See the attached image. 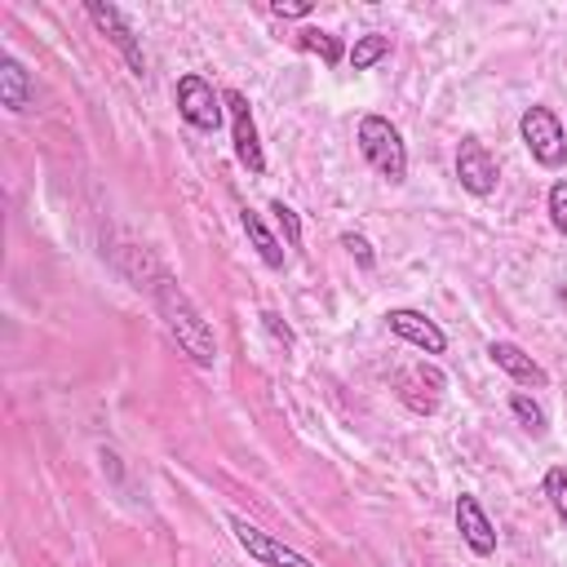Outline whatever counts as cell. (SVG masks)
Wrapping results in <instances>:
<instances>
[{
	"mask_svg": "<svg viewBox=\"0 0 567 567\" xmlns=\"http://www.w3.org/2000/svg\"><path fill=\"white\" fill-rule=\"evenodd\" d=\"M151 297H155V310L164 315V328L177 337V346L199 363V368H213L217 363V337L208 328V319L199 315V306L177 288V279L159 266H151Z\"/></svg>",
	"mask_w": 567,
	"mask_h": 567,
	"instance_id": "6da1fadb",
	"label": "cell"
},
{
	"mask_svg": "<svg viewBox=\"0 0 567 567\" xmlns=\"http://www.w3.org/2000/svg\"><path fill=\"white\" fill-rule=\"evenodd\" d=\"M359 151H363V159H368L385 182H403V177H408V146H403V133H399L385 115H363V120H359Z\"/></svg>",
	"mask_w": 567,
	"mask_h": 567,
	"instance_id": "7a4b0ae2",
	"label": "cell"
},
{
	"mask_svg": "<svg viewBox=\"0 0 567 567\" xmlns=\"http://www.w3.org/2000/svg\"><path fill=\"white\" fill-rule=\"evenodd\" d=\"M173 97H177V115H182L190 128H199V133H217V128H221L226 97H221L199 71H186V75L177 80Z\"/></svg>",
	"mask_w": 567,
	"mask_h": 567,
	"instance_id": "3957f363",
	"label": "cell"
},
{
	"mask_svg": "<svg viewBox=\"0 0 567 567\" xmlns=\"http://www.w3.org/2000/svg\"><path fill=\"white\" fill-rule=\"evenodd\" d=\"M518 137H523L527 155L540 168H558L567 159V133H563V124L549 106H527L523 120H518Z\"/></svg>",
	"mask_w": 567,
	"mask_h": 567,
	"instance_id": "277c9868",
	"label": "cell"
},
{
	"mask_svg": "<svg viewBox=\"0 0 567 567\" xmlns=\"http://www.w3.org/2000/svg\"><path fill=\"white\" fill-rule=\"evenodd\" d=\"M84 13H89V22L124 53V62H128V71L137 75V80H146V53H142V40H137V31H133V22L124 18V9H115V4H102V0H89L84 4Z\"/></svg>",
	"mask_w": 567,
	"mask_h": 567,
	"instance_id": "5b68a950",
	"label": "cell"
},
{
	"mask_svg": "<svg viewBox=\"0 0 567 567\" xmlns=\"http://www.w3.org/2000/svg\"><path fill=\"white\" fill-rule=\"evenodd\" d=\"M230 532H235L239 549H244L252 563H266V567H319V563H310L306 554H297L292 545L275 540L270 532H261L257 523H248V518H239V514H230Z\"/></svg>",
	"mask_w": 567,
	"mask_h": 567,
	"instance_id": "8992f818",
	"label": "cell"
},
{
	"mask_svg": "<svg viewBox=\"0 0 567 567\" xmlns=\"http://www.w3.org/2000/svg\"><path fill=\"white\" fill-rule=\"evenodd\" d=\"M226 111H230V137H235V159L248 168V173H266V155H261V137H257V124H252V111H248V97L239 89H226Z\"/></svg>",
	"mask_w": 567,
	"mask_h": 567,
	"instance_id": "52a82bcc",
	"label": "cell"
},
{
	"mask_svg": "<svg viewBox=\"0 0 567 567\" xmlns=\"http://www.w3.org/2000/svg\"><path fill=\"white\" fill-rule=\"evenodd\" d=\"M456 177H461V186H465L470 195H478V199L496 190L501 168H496L492 151H487L478 137H461V146H456Z\"/></svg>",
	"mask_w": 567,
	"mask_h": 567,
	"instance_id": "ba28073f",
	"label": "cell"
},
{
	"mask_svg": "<svg viewBox=\"0 0 567 567\" xmlns=\"http://www.w3.org/2000/svg\"><path fill=\"white\" fill-rule=\"evenodd\" d=\"M385 323H390L394 337H403L408 346H416V350H425V354H443V350H447V332H443L425 310L394 306V310L385 315Z\"/></svg>",
	"mask_w": 567,
	"mask_h": 567,
	"instance_id": "9c48e42d",
	"label": "cell"
},
{
	"mask_svg": "<svg viewBox=\"0 0 567 567\" xmlns=\"http://www.w3.org/2000/svg\"><path fill=\"white\" fill-rule=\"evenodd\" d=\"M452 518H456V532H461V540L470 545V554H478V558L496 554V527H492L487 509L478 505V496L461 492L456 505H452Z\"/></svg>",
	"mask_w": 567,
	"mask_h": 567,
	"instance_id": "30bf717a",
	"label": "cell"
},
{
	"mask_svg": "<svg viewBox=\"0 0 567 567\" xmlns=\"http://www.w3.org/2000/svg\"><path fill=\"white\" fill-rule=\"evenodd\" d=\"M487 354H492V363H496L505 377H514L518 385H545V381H549L545 368H540L523 346H514V341H492Z\"/></svg>",
	"mask_w": 567,
	"mask_h": 567,
	"instance_id": "8fae6325",
	"label": "cell"
},
{
	"mask_svg": "<svg viewBox=\"0 0 567 567\" xmlns=\"http://www.w3.org/2000/svg\"><path fill=\"white\" fill-rule=\"evenodd\" d=\"M0 102H4L13 115H22V111L35 106V84H31L27 66H22L13 53L0 58Z\"/></svg>",
	"mask_w": 567,
	"mask_h": 567,
	"instance_id": "7c38bea8",
	"label": "cell"
},
{
	"mask_svg": "<svg viewBox=\"0 0 567 567\" xmlns=\"http://www.w3.org/2000/svg\"><path fill=\"white\" fill-rule=\"evenodd\" d=\"M425 385H430V390L439 394V390H443V372H439V368H425V363H421V368H403V372L394 377V390H399V399H403V403H408L412 412H434V408H439V403H434L430 394H421Z\"/></svg>",
	"mask_w": 567,
	"mask_h": 567,
	"instance_id": "4fadbf2b",
	"label": "cell"
},
{
	"mask_svg": "<svg viewBox=\"0 0 567 567\" xmlns=\"http://www.w3.org/2000/svg\"><path fill=\"white\" fill-rule=\"evenodd\" d=\"M239 221H244V235H248V244L257 248V257H261L270 270H284V248H279V239L266 230V221H261L252 208H244Z\"/></svg>",
	"mask_w": 567,
	"mask_h": 567,
	"instance_id": "5bb4252c",
	"label": "cell"
},
{
	"mask_svg": "<svg viewBox=\"0 0 567 567\" xmlns=\"http://www.w3.org/2000/svg\"><path fill=\"white\" fill-rule=\"evenodd\" d=\"M350 71H372L381 58H390V35H381V31H363V35H354V44H350Z\"/></svg>",
	"mask_w": 567,
	"mask_h": 567,
	"instance_id": "9a60e30c",
	"label": "cell"
},
{
	"mask_svg": "<svg viewBox=\"0 0 567 567\" xmlns=\"http://www.w3.org/2000/svg\"><path fill=\"white\" fill-rule=\"evenodd\" d=\"M297 44H301L306 53H319L328 66H337V62H341V53H346V49H341V40H337V35H328V31H319V27H306V31L297 35Z\"/></svg>",
	"mask_w": 567,
	"mask_h": 567,
	"instance_id": "2e32d148",
	"label": "cell"
},
{
	"mask_svg": "<svg viewBox=\"0 0 567 567\" xmlns=\"http://www.w3.org/2000/svg\"><path fill=\"white\" fill-rule=\"evenodd\" d=\"M509 412L518 416V425H523V430L545 434V408H540L532 394H523V390H518V394H509Z\"/></svg>",
	"mask_w": 567,
	"mask_h": 567,
	"instance_id": "e0dca14e",
	"label": "cell"
},
{
	"mask_svg": "<svg viewBox=\"0 0 567 567\" xmlns=\"http://www.w3.org/2000/svg\"><path fill=\"white\" fill-rule=\"evenodd\" d=\"M545 496H549V505H554L558 523L567 527V470H563V465H554V470L545 474Z\"/></svg>",
	"mask_w": 567,
	"mask_h": 567,
	"instance_id": "ac0fdd59",
	"label": "cell"
},
{
	"mask_svg": "<svg viewBox=\"0 0 567 567\" xmlns=\"http://www.w3.org/2000/svg\"><path fill=\"white\" fill-rule=\"evenodd\" d=\"M270 213H275V221H279V230H284L288 248L297 252V248H301V217H297V208H288L284 199H275V204H270Z\"/></svg>",
	"mask_w": 567,
	"mask_h": 567,
	"instance_id": "d6986e66",
	"label": "cell"
},
{
	"mask_svg": "<svg viewBox=\"0 0 567 567\" xmlns=\"http://www.w3.org/2000/svg\"><path fill=\"white\" fill-rule=\"evenodd\" d=\"M545 208H549V221H554V230H558V235H567V177H558V182L549 186V199H545Z\"/></svg>",
	"mask_w": 567,
	"mask_h": 567,
	"instance_id": "ffe728a7",
	"label": "cell"
},
{
	"mask_svg": "<svg viewBox=\"0 0 567 567\" xmlns=\"http://www.w3.org/2000/svg\"><path fill=\"white\" fill-rule=\"evenodd\" d=\"M341 248H346V252H350V257H354V261H359L363 270H372V266H377V252H372V244H368L363 235L346 230V235H341Z\"/></svg>",
	"mask_w": 567,
	"mask_h": 567,
	"instance_id": "44dd1931",
	"label": "cell"
},
{
	"mask_svg": "<svg viewBox=\"0 0 567 567\" xmlns=\"http://www.w3.org/2000/svg\"><path fill=\"white\" fill-rule=\"evenodd\" d=\"M257 319H261V323H266V332H270V337H275V341H284V346H292V328H288V323H284V319H279V315H275V310H261V315H257Z\"/></svg>",
	"mask_w": 567,
	"mask_h": 567,
	"instance_id": "7402d4cb",
	"label": "cell"
},
{
	"mask_svg": "<svg viewBox=\"0 0 567 567\" xmlns=\"http://www.w3.org/2000/svg\"><path fill=\"white\" fill-rule=\"evenodd\" d=\"M270 13H275V18H306V13H310V0H297V4L275 0V4H270Z\"/></svg>",
	"mask_w": 567,
	"mask_h": 567,
	"instance_id": "603a6c76",
	"label": "cell"
}]
</instances>
